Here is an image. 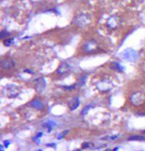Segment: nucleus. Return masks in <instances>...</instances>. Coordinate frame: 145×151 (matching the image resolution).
Returning a JSON list of instances; mask_svg holds the SVG:
<instances>
[{
  "label": "nucleus",
  "instance_id": "obj_26",
  "mask_svg": "<svg viewBox=\"0 0 145 151\" xmlns=\"http://www.w3.org/2000/svg\"><path fill=\"white\" fill-rule=\"evenodd\" d=\"M35 151H42L41 150H35Z\"/></svg>",
  "mask_w": 145,
  "mask_h": 151
},
{
  "label": "nucleus",
  "instance_id": "obj_6",
  "mask_svg": "<svg viewBox=\"0 0 145 151\" xmlns=\"http://www.w3.org/2000/svg\"><path fill=\"white\" fill-rule=\"evenodd\" d=\"M15 65V61L12 58H4L1 62V67L4 69H10Z\"/></svg>",
  "mask_w": 145,
  "mask_h": 151
},
{
  "label": "nucleus",
  "instance_id": "obj_23",
  "mask_svg": "<svg viewBox=\"0 0 145 151\" xmlns=\"http://www.w3.org/2000/svg\"><path fill=\"white\" fill-rule=\"evenodd\" d=\"M42 135H43V133H42V132H39V133H38V134H37V135H36V138H39V137H41Z\"/></svg>",
  "mask_w": 145,
  "mask_h": 151
},
{
  "label": "nucleus",
  "instance_id": "obj_7",
  "mask_svg": "<svg viewBox=\"0 0 145 151\" xmlns=\"http://www.w3.org/2000/svg\"><path fill=\"white\" fill-rule=\"evenodd\" d=\"M46 83L44 78H39L35 81V90L37 92H43L45 88Z\"/></svg>",
  "mask_w": 145,
  "mask_h": 151
},
{
  "label": "nucleus",
  "instance_id": "obj_13",
  "mask_svg": "<svg viewBox=\"0 0 145 151\" xmlns=\"http://www.w3.org/2000/svg\"><path fill=\"white\" fill-rule=\"evenodd\" d=\"M128 140H131V141H141V140H144V137L142 135H132V136H130L128 138Z\"/></svg>",
  "mask_w": 145,
  "mask_h": 151
},
{
  "label": "nucleus",
  "instance_id": "obj_17",
  "mask_svg": "<svg viewBox=\"0 0 145 151\" xmlns=\"http://www.w3.org/2000/svg\"><path fill=\"white\" fill-rule=\"evenodd\" d=\"M76 88V84H73L71 86H63V88H64V90H73V88Z\"/></svg>",
  "mask_w": 145,
  "mask_h": 151
},
{
  "label": "nucleus",
  "instance_id": "obj_16",
  "mask_svg": "<svg viewBox=\"0 0 145 151\" xmlns=\"http://www.w3.org/2000/svg\"><path fill=\"white\" fill-rule=\"evenodd\" d=\"M14 38H9V39H7V40H5L4 42V44L7 47H9L14 44Z\"/></svg>",
  "mask_w": 145,
  "mask_h": 151
},
{
  "label": "nucleus",
  "instance_id": "obj_9",
  "mask_svg": "<svg viewBox=\"0 0 145 151\" xmlns=\"http://www.w3.org/2000/svg\"><path fill=\"white\" fill-rule=\"evenodd\" d=\"M117 23H118V18H117V17L112 16L108 19V21H107V26L111 28H117Z\"/></svg>",
  "mask_w": 145,
  "mask_h": 151
},
{
  "label": "nucleus",
  "instance_id": "obj_27",
  "mask_svg": "<svg viewBox=\"0 0 145 151\" xmlns=\"http://www.w3.org/2000/svg\"><path fill=\"white\" fill-rule=\"evenodd\" d=\"M76 151H81V150H76Z\"/></svg>",
  "mask_w": 145,
  "mask_h": 151
},
{
  "label": "nucleus",
  "instance_id": "obj_19",
  "mask_svg": "<svg viewBox=\"0 0 145 151\" xmlns=\"http://www.w3.org/2000/svg\"><path fill=\"white\" fill-rule=\"evenodd\" d=\"M67 132H68V131H65V132H64L63 134H60V136H59V137H58V138H59V140H61V138H63L64 136H65V134H67Z\"/></svg>",
  "mask_w": 145,
  "mask_h": 151
},
{
  "label": "nucleus",
  "instance_id": "obj_18",
  "mask_svg": "<svg viewBox=\"0 0 145 151\" xmlns=\"http://www.w3.org/2000/svg\"><path fill=\"white\" fill-rule=\"evenodd\" d=\"M9 33H7V32L6 31H3V32H2V33H1V38H4V37H5V36H7V35H9Z\"/></svg>",
  "mask_w": 145,
  "mask_h": 151
},
{
  "label": "nucleus",
  "instance_id": "obj_15",
  "mask_svg": "<svg viewBox=\"0 0 145 151\" xmlns=\"http://www.w3.org/2000/svg\"><path fill=\"white\" fill-rule=\"evenodd\" d=\"M91 107H92V104H89V105L86 106V107H84L83 108H82L81 114H83V115L86 114L88 112V111L90 110V108H91Z\"/></svg>",
  "mask_w": 145,
  "mask_h": 151
},
{
  "label": "nucleus",
  "instance_id": "obj_20",
  "mask_svg": "<svg viewBox=\"0 0 145 151\" xmlns=\"http://www.w3.org/2000/svg\"><path fill=\"white\" fill-rule=\"evenodd\" d=\"M89 143H84L83 144H82V148H88L89 147Z\"/></svg>",
  "mask_w": 145,
  "mask_h": 151
},
{
  "label": "nucleus",
  "instance_id": "obj_22",
  "mask_svg": "<svg viewBox=\"0 0 145 151\" xmlns=\"http://www.w3.org/2000/svg\"><path fill=\"white\" fill-rule=\"evenodd\" d=\"M46 146L47 147H56V144H46Z\"/></svg>",
  "mask_w": 145,
  "mask_h": 151
},
{
  "label": "nucleus",
  "instance_id": "obj_25",
  "mask_svg": "<svg viewBox=\"0 0 145 151\" xmlns=\"http://www.w3.org/2000/svg\"><path fill=\"white\" fill-rule=\"evenodd\" d=\"M0 150H1V151H4V146H3V145L1 146V148H0Z\"/></svg>",
  "mask_w": 145,
  "mask_h": 151
},
{
  "label": "nucleus",
  "instance_id": "obj_8",
  "mask_svg": "<svg viewBox=\"0 0 145 151\" xmlns=\"http://www.w3.org/2000/svg\"><path fill=\"white\" fill-rule=\"evenodd\" d=\"M80 105V98H74L73 100H71L68 104L69 108L71 111H73L75 110H76L77 107Z\"/></svg>",
  "mask_w": 145,
  "mask_h": 151
},
{
  "label": "nucleus",
  "instance_id": "obj_11",
  "mask_svg": "<svg viewBox=\"0 0 145 151\" xmlns=\"http://www.w3.org/2000/svg\"><path fill=\"white\" fill-rule=\"evenodd\" d=\"M101 84V86H97L98 90H101V91H107V90H110V86H109L108 82L101 81V82H99V84Z\"/></svg>",
  "mask_w": 145,
  "mask_h": 151
},
{
  "label": "nucleus",
  "instance_id": "obj_24",
  "mask_svg": "<svg viewBox=\"0 0 145 151\" xmlns=\"http://www.w3.org/2000/svg\"><path fill=\"white\" fill-rule=\"evenodd\" d=\"M24 72H26V73H30V74L33 73V71H32V70H29V69H25V70H24Z\"/></svg>",
  "mask_w": 145,
  "mask_h": 151
},
{
  "label": "nucleus",
  "instance_id": "obj_10",
  "mask_svg": "<svg viewBox=\"0 0 145 151\" xmlns=\"http://www.w3.org/2000/svg\"><path fill=\"white\" fill-rule=\"evenodd\" d=\"M30 105L32 106V107L37 108V110H42V108H43V104H42V102L39 100V98H35V100H34L30 103Z\"/></svg>",
  "mask_w": 145,
  "mask_h": 151
},
{
  "label": "nucleus",
  "instance_id": "obj_3",
  "mask_svg": "<svg viewBox=\"0 0 145 151\" xmlns=\"http://www.w3.org/2000/svg\"><path fill=\"white\" fill-rule=\"evenodd\" d=\"M130 100H131V103L132 104L135 105H139L143 102L144 98H143V94L140 92H136L135 94H133L131 98H130Z\"/></svg>",
  "mask_w": 145,
  "mask_h": 151
},
{
  "label": "nucleus",
  "instance_id": "obj_2",
  "mask_svg": "<svg viewBox=\"0 0 145 151\" xmlns=\"http://www.w3.org/2000/svg\"><path fill=\"white\" fill-rule=\"evenodd\" d=\"M122 54H123L124 58H126L127 60H128L130 62H134L137 60V52L132 48L126 49Z\"/></svg>",
  "mask_w": 145,
  "mask_h": 151
},
{
  "label": "nucleus",
  "instance_id": "obj_1",
  "mask_svg": "<svg viewBox=\"0 0 145 151\" xmlns=\"http://www.w3.org/2000/svg\"><path fill=\"white\" fill-rule=\"evenodd\" d=\"M73 23L76 24V25L79 26V27H82V26L86 25V24L89 23L88 16L86 15V14H80V15L76 17V18L74 19Z\"/></svg>",
  "mask_w": 145,
  "mask_h": 151
},
{
  "label": "nucleus",
  "instance_id": "obj_5",
  "mask_svg": "<svg viewBox=\"0 0 145 151\" xmlns=\"http://www.w3.org/2000/svg\"><path fill=\"white\" fill-rule=\"evenodd\" d=\"M83 49L86 53H93L96 49H97V44L94 41H90L85 44L83 47Z\"/></svg>",
  "mask_w": 145,
  "mask_h": 151
},
{
  "label": "nucleus",
  "instance_id": "obj_21",
  "mask_svg": "<svg viewBox=\"0 0 145 151\" xmlns=\"http://www.w3.org/2000/svg\"><path fill=\"white\" fill-rule=\"evenodd\" d=\"M9 144H10V141H7V140L4 141V146H5L6 148L8 147Z\"/></svg>",
  "mask_w": 145,
  "mask_h": 151
},
{
  "label": "nucleus",
  "instance_id": "obj_14",
  "mask_svg": "<svg viewBox=\"0 0 145 151\" xmlns=\"http://www.w3.org/2000/svg\"><path fill=\"white\" fill-rule=\"evenodd\" d=\"M114 65V68L113 69H116V70H118L120 72L123 71V67H122V65H120V64L118 63H117V62H114L113 64H112Z\"/></svg>",
  "mask_w": 145,
  "mask_h": 151
},
{
  "label": "nucleus",
  "instance_id": "obj_4",
  "mask_svg": "<svg viewBox=\"0 0 145 151\" xmlns=\"http://www.w3.org/2000/svg\"><path fill=\"white\" fill-rule=\"evenodd\" d=\"M71 66L69 65L67 63H62L61 65L59 66V68H57L56 74H60V75H65V74L70 73L71 71Z\"/></svg>",
  "mask_w": 145,
  "mask_h": 151
},
{
  "label": "nucleus",
  "instance_id": "obj_12",
  "mask_svg": "<svg viewBox=\"0 0 145 151\" xmlns=\"http://www.w3.org/2000/svg\"><path fill=\"white\" fill-rule=\"evenodd\" d=\"M87 80V75L86 74H84L83 76H81V78H80V80L78 81V85L79 87H81V86H84L86 84V81Z\"/></svg>",
  "mask_w": 145,
  "mask_h": 151
}]
</instances>
